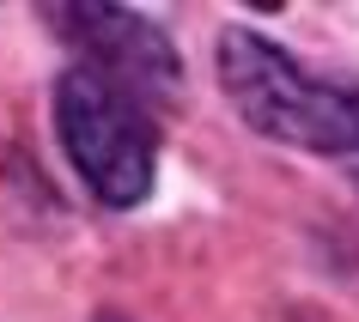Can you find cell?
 <instances>
[{"label": "cell", "instance_id": "6da1fadb", "mask_svg": "<svg viewBox=\"0 0 359 322\" xmlns=\"http://www.w3.org/2000/svg\"><path fill=\"white\" fill-rule=\"evenodd\" d=\"M219 85L256 134L304 152H359V85L311 74L262 31H219Z\"/></svg>", "mask_w": 359, "mask_h": 322}, {"label": "cell", "instance_id": "7a4b0ae2", "mask_svg": "<svg viewBox=\"0 0 359 322\" xmlns=\"http://www.w3.org/2000/svg\"><path fill=\"white\" fill-rule=\"evenodd\" d=\"M55 128L74 171L104 207H140L152 195V171H158L152 110L116 79L92 67H67L55 85Z\"/></svg>", "mask_w": 359, "mask_h": 322}, {"label": "cell", "instance_id": "3957f363", "mask_svg": "<svg viewBox=\"0 0 359 322\" xmlns=\"http://www.w3.org/2000/svg\"><path fill=\"white\" fill-rule=\"evenodd\" d=\"M43 24H55V37L86 55L79 67L116 79L140 104L147 97H177L183 61H177L170 37L152 19L128 13V6H43Z\"/></svg>", "mask_w": 359, "mask_h": 322}]
</instances>
